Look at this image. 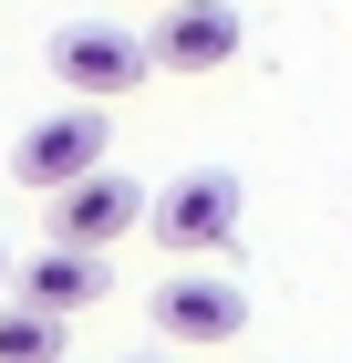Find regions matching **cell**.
Wrapping results in <instances>:
<instances>
[{
    "label": "cell",
    "mask_w": 352,
    "mask_h": 363,
    "mask_svg": "<svg viewBox=\"0 0 352 363\" xmlns=\"http://www.w3.org/2000/svg\"><path fill=\"white\" fill-rule=\"evenodd\" d=\"M135 218H156V197H145L135 177H114V167L52 197V239H73V250H114V239H125Z\"/></svg>",
    "instance_id": "obj_5"
},
{
    "label": "cell",
    "mask_w": 352,
    "mask_h": 363,
    "mask_svg": "<svg viewBox=\"0 0 352 363\" xmlns=\"http://www.w3.org/2000/svg\"><path fill=\"white\" fill-rule=\"evenodd\" d=\"M0 363H62V311L0 301Z\"/></svg>",
    "instance_id": "obj_8"
},
{
    "label": "cell",
    "mask_w": 352,
    "mask_h": 363,
    "mask_svg": "<svg viewBox=\"0 0 352 363\" xmlns=\"http://www.w3.org/2000/svg\"><path fill=\"white\" fill-rule=\"evenodd\" d=\"M145 42H156V73H217L239 52V11L228 0H166V21Z\"/></svg>",
    "instance_id": "obj_7"
},
{
    "label": "cell",
    "mask_w": 352,
    "mask_h": 363,
    "mask_svg": "<svg viewBox=\"0 0 352 363\" xmlns=\"http://www.w3.org/2000/svg\"><path fill=\"white\" fill-rule=\"evenodd\" d=\"M52 84L73 94V104H114V94H135L145 73H156V42H135L125 21H73V31H52Z\"/></svg>",
    "instance_id": "obj_1"
},
{
    "label": "cell",
    "mask_w": 352,
    "mask_h": 363,
    "mask_svg": "<svg viewBox=\"0 0 352 363\" xmlns=\"http://www.w3.org/2000/svg\"><path fill=\"white\" fill-rule=\"evenodd\" d=\"M114 291V270H104V250H73V239H42V250L21 259V280H11V301H42V311H93Z\"/></svg>",
    "instance_id": "obj_6"
},
{
    "label": "cell",
    "mask_w": 352,
    "mask_h": 363,
    "mask_svg": "<svg viewBox=\"0 0 352 363\" xmlns=\"http://www.w3.org/2000/svg\"><path fill=\"white\" fill-rule=\"evenodd\" d=\"M156 11H166V0H156Z\"/></svg>",
    "instance_id": "obj_11"
},
{
    "label": "cell",
    "mask_w": 352,
    "mask_h": 363,
    "mask_svg": "<svg viewBox=\"0 0 352 363\" xmlns=\"http://www.w3.org/2000/svg\"><path fill=\"white\" fill-rule=\"evenodd\" d=\"M125 363H176V353H125Z\"/></svg>",
    "instance_id": "obj_10"
},
{
    "label": "cell",
    "mask_w": 352,
    "mask_h": 363,
    "mask_svg": "<svg viewBox=\"0 0 352 363\" xmlns=\"http://www.w3.org/2000/svg\"><path fill=\"white\" fill-rule=\"evenodd\" d=\"M104 156H114L104 104H62V114H42V125H21L11 177H21V187H42V197H62V187H83V177H104Z\"/></svg>",
    "instance_id": "obj_2"
},
{
    "label": "cell",
    "mask_w": 352,
    "mask_h": 363,
    "mask_svg": "<svg viewBox=\"0 0 352 363\" xmlns=\"http://www.w3.org/2000/svg\"><path fill=\"white\" fill-rule=\"evenodd\" d=\"M11 280H21V270H11V250H0V301H11Z\"/></svg>",
    "instance_id": "obj_9"
},
{
    "label": "cell",
    "mask_w": 352,
    "mask_h": 363,
    "mask_svg": "<svg viewBox=\"0 0 352 363\" xmlns=\"http://www.w3.org/2000/svg\"><path fill=\"white\" fill-rule=\"evenodd\" d=\"M156 333L166 342H239L249 333V291L228 270H176L156 291Z\"/></svg>",
    "instance_id": "obj_4"
},
{
    "label": "cell",
    "mask_w": 352,
    "mask_h": 363,
    "mask_svg": "<svg viewBox=\"0 0 352 363\" xmlns=\"http://www.w3.org/2000/svg\"><path fill=\"white\" fill-rule=\"evenodd\" d=\"M176 259H217L228 239H239V177L228 167H187L156 187V218H145Z\"/></svg>",
    "instance_id": "obj_3"
}]
</instances>
